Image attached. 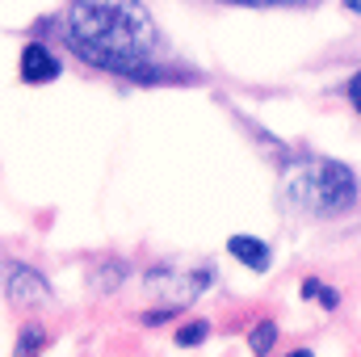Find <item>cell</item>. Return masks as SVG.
Returning <instances> with one entry per match:
<instances>
[{
	"label": "cell",
	"instance_id": "52a82bcc",
	"mask_svg": "<svg viewBox=\"0 0 361 357\" xmlns=\"http://www.w3.org/2000/svg\"><path fill=\"white\" fill-rule=\"evenodd\" d=\"M42 341H47V337H42V328H38V324H30V328L21 332V341H17L13 357H34L38 349H42Z\"/></svg>",
	"mask_w": 361,
	"mask_h": 357
},
{
	"label": "cell",
	"instance_id": "8fae6325",
	"mask_svg": "<svg viewBox=\"0 0 361 357\" xmlns=\"http://www.w3.org/2000/svg\"><path fill=\"white\" fill-rule=\"evenodd\" d=\"M345 92H349V101H353V109L361 114V72L353 76V80H349V89H345Z\"/></svg>",
	"mask_w": 361,
	"mask_h": 357
},
{
	"label": "cell",
	"instance_id": "8992f818",
	"mask_svg": "<svg viewBox=\"0 0 361 357\" xmlns=\"http://www.w3.org/2000/svg\"><path fill=\"white\" fill-rule=\"evenodd\" d=\"M273 341H277V324H273V320H261V324H257V328L248 332V349H252L257 357H265V353H269V349H273Z\"/></svg>",
	"mask_w": 361,
	"mask_h": 357
},
{
	"label": "cell",
	"instance_id": "7a4b0ae2",
	"mask_svg": "<svg viewBox=\"0 0 361 357\" xmlns=\"http://www.w3.org/2000/svg\"><path fill=\"white\" fill-rule=\"evenodd\" d=\"M286 198L311 214H341L357 202V177L341 160H298L286 173Z\"/></svg>",
	"mask_w": 361,
	"mask_h": 357
},
{
	"label": "cell",
	"instance_id": "ba28073f",
	"mask_svg": "<svg viewBox=\"0 0 361 357\" xmlns=\"http://www.w3.org/2000/svg\"><path fill=\"white\" fill-rule=\"evenodd\" d=\"M302 294H307V298H315V303H324V307H336V303H341V298H336V290H332V286H324V282H315V277H307V282H302Z\"/></svg>",
	"mask_w": 361,
	"mask_h": 357
},
{
	"label": "cell",
	"instance_id": "9c48e42d",
	"mask_svg": "<svg viewBox=\"0 0 361 357\" xmlns=\"http://www.w3.org/2000/svg\"><path fill=\"white\" fill-rule=\"evenodd\" d=\"M206 337H210L206 324H185V328H177V345H202Z\"/></svg>",
	"mask_w": 361,
	"mask_h": 357
},
{
	"label": "cell",
	"instance_id": "5b68a950",
	"mask_svg": "<svg viewBox=\"0 0 361 357\" xmlns=\"http://www.w3.org/2000/svg\"><path fill=\"white\" fill-rule=\"evenodd\" d=\"M227 253H231L240 265L257 269V273H265L269 261H273L269 244H265V240H257V236H231V240H227Z\"/></svg>",
	"mask_w": 361,
	"mask_h": 357
},
{
	"label": "cell",
	"instance_id": "30bf717a",
	"mask_svg": "<svg viewBox=\"0 0 361 357\" xmlns=\"http://www.w3.org/2000/svg\"><path fill=\"white\" fill-rule=\"evenodd\" d=\"M223 4H248V8H273V4H302V0H223Z\"/></svg>",
	"mask_w": 361,
	"mask_h": 357
},
{
	"label": "cell",
	"instance_id": "7c38bea8",
	"mask_svg": "<svg viewBox=\"0 0 361 357\" xmlns=\"http://www.w3.org/2000/svg\"><path fill=\"white\" fill-rule=\"evenodd\" d=\"M345 8H349V13H361V0H345Z\"/></svg>",
	"mask_w": 361,
	"mask_h": 357
},
{
	"label": "cell",
	"instance_id": "6da1fadb",
	"mask_svg": "<svg viewBox=\"0 0 361 357\" xmlns=\"http://www.w3.org/2000/svg\"><path fill=\"white\" fill-rule=\"evenodd\" d=\"M68 47L105 72L152 80L156 76V21L139 0H72L63 17Z\"/></svg>",
	"mask_w": 361,
	"mask_h": 357
},
{
	"label": "cell",
	"instance_id": "277c9868",
	"mask_svg": "<svg viewBox=\"0 0 361 357\" xmlns=\"http://www.w3.org/2000/svg\"><path fill=\"white\" fill-rule=\"evenodd\" d=\"M17 72H21L25 85H51V80L59 76V59H55L42 42H30V47L21 51V59H17Z\"/></svg>",
	"mask_w": 361,
	"mask_h": 357
},
{
	"label": "cell",
	"instance_id": "3957f363",
	"mask_svg": "<svg viewBox=\"0 0 361 357\" xmlns=\"http://www.w3.org/2000/svg\"><path fill=\"white\" fill-rule=\"evenodd\" d=\"M4 294H8L13 303H21V307H30V303H51V286H47V277L34 273V269H25V265H8L4 269Z\"/></svg>",
	"mask_w": 361,
	"mask_h": 357
},
{
	"label": "cell",
	"instance_id": "4fadbf2b",
	"mask_svg": "<svg viewBox=\"0 0 361 357\" xmlns=\"http://www.w3.org/2000/svg\"><path fill=\"white\" fill-rule=\"evenodd\" d=\"M286 357H315L311 349H294V353H286Z\"/></svg>",
	"mask_w": 361,
	"mask_h": 357
}]
</instances>
